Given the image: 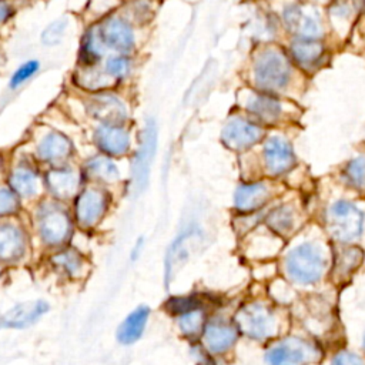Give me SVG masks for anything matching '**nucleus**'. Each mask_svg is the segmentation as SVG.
Returning a JSON list of instances; mask_svg holds the SVG:
<instances>
[{
  "mask_svg": "<svg viewBox=\"0 0 365 365\" xmlns=\"http://www.w3.org/2000/svg\"><path fill=\"white\" fill-rule=\"evenodd\" d=\"M33 224L38 241L50 251L68 245L74 230V220L66 204L50 197L36 204Z\"/></svg>",
  "mask_w": 365,
  "mask_h": 365,
  "instance_id": "1",
  "label": "nucleus"
},
{
  "mask_svg": "<svg viewBox=\"0 0 365 365\" xmlns=\"http://www.w3.org/2000/svg\"><path fill=\"white\" fill-rule=\"evenodd\" d=\"M111 202V195L104 185L88 182L83 185L73 200V220L83 231H91L106 217Z\"/></svg>",
  "mask_w": 365,
  "mask_h": 365,
  "instance_id": "2",
  "label": "nucleus"
},
{
  "mask_svg": "<svg viewBox=\"0 0 365 365\" xmlns=\"http://www.w3.org/2000/svg\"><path fill=\"white\" fill-rule=\"evenodd\" d=\"M327 259L322 248L314 242H304L294 247L284 259L287 275L298 284L317 282L325 269Z\"/></svg>",
  "mask_w": 365,
  "mask_h": 365,
  "instance_id": "3",
  "label": "nucleus"
},
{
  "mask_svg": "<svg viewBox=\"0 0 365 365\" xmlns=\"http://www.w3.org/2000/svg\"><path fill=\"white\" fill-rule=\"evenodd\" d=\"M327 228L336 241H354L362 234L364 212L351 201H335L327 212Z\"/></svg>",
  "mask_w": 365,
  "mask_h": 365,
  "instance_id": "4",
  "label": "nucleus"
},
{
  "mask_svg": "<svg viewBox=\"0 0 365 365\" xmlns=\"http://www.w3.org/2000/svg\"><path fill=\"white\" fill-rule=\"evenodd\" d=\"M235 324L242 334L252 339H267L277 332V319L272 311L261 302H250L240 308Z\"/></svg>",
  "mask_w": 365,
  "mask_h": 365,
  "instance_id": "5",
  "label": "nucleus"
},
{
  "mask_svg": "<svg viewBox=\"0 0 365 365\" xmlns=\"http://www.w3.org/2000/svg\"><path fill=\"white\" fill-rule=\"evenodd\" d=\"M83 182L81 170L73 168L68 164L48 167L43 174L44 192H47L50 198L64 204L74 200L81 190Z\"/></svg>",
  "mask_w": 365,
  "mask_h": 365,
  "instance_id": "6",
  "label": "nucleus"
},
{
  "mask_svg": "<svg viewBox=\"0 0 365 365\" xmlns=\"http://www.w3.org/2000/svg\"><path fill=\"white\" fill-rule=\"evenodd\" d=\"M319 358V349L299 336H289L271 346L267 352L269 365H309Z\"/></svg>",
  "mask_w": 365,
  "mask_h": 365,
  "instance_id": "7",
  "label": "nucleus"
},
{
  "mask_svg": "<svg viewBox=\"0 0 365 365\" xmlns=\"http://www.w3.org/2000/svg\"><path fill=\"white\" fill-rule=\"evenodd\" d=\"M30 238L23 224L0 218V264L20 262L29 251Z\"/></svg>",
  "mask_w": 365,
  "mask_h": 365,
  "instance_id": "8",
  "label": "nucleus"
},
{
  "mask_svg": "<svg viewBox=\"0 0 365 365\" xmlns=\"http://www.w3.org/2000/svg\"><path fill=\"white\" fill-rule=\"evenodd\" d=\"M255 80L268 91L282 88L289 80V66L287 58L277 51H267L257 60Z\"/></svg>",
  "mask_w": 365,
  "mask_h": 365,
  "instance_id": "9",
  "label": "nucleus"
},
{
  "mask_svg": "<svg viewBox=\"0 0 365 365\" xmlns=\"http://www.w3.org/2000/svg\"><path fill=\"white\" fill-rule=\"evenodd\" d=\"M48 264L58 275L70 281H80L87 278L91 269L86 255L73 245L53 250L48 254Z\"/></svg>",
  "mask_w": 365,
  "mask_h": 365,
  "instance_id": "10",
  "label": "nucleus"
},
{
  "mask_svg": "<svg viewBox=\"0 0 365 365\" xmlns=\"http://www.w3.org/2000/svg\"><path fill=\"white\" fill-rule=\"evenodd\" d=\"M155 141H157V133L153 121H148L143 134L140 147L135 151L133 165H131V181H133V190L134 192H140L145 188L148 182L150 168L155 153Z\"/></svg>",
  "mask_w": 365,
  "mask_h": 365,
  "instance_id": "11",
  "label": "nucleus"
},
{
  "mask_svg": "<svg viewBox=\"0 0 365 365\" xmlns=\"http://www.w3.org/2000/svg\"><path fill=\"white\" fill-rule=\"evenodd\" d=\"M50 309L44 299L17 302L0 315V329H24L34 325Z\"/></svg>",
  "mask_w": 365,
  "mask_h": 365,
  "instance_id": "12",
  "label": "nucleus"
},
{
  "mask_svg": "<svg viewBox=\"0 0 365 365\" xmlns=\"http://www.w3.org/2000/svg\"><path fill=\"white\" fill-rule=\"evenodd\" d=\"M73 154V144L67 135L60 131L46 133L36 145V157L48 167L67 164Z\"/></svg>",
  "mask_w": 365,
  "mask_h": 365,
  "instance_id": "13",
  "label": "nucleus"
},
{
  "mask_svg": "<svg viewBox=\"0 0 365 365\" xmlns=\"http://www.w3.org/2000/svg\"><path fill=\"white\" fill-rule=\"evenodd\" d=\"M97 33L104 47L113 48L118 53H128L134 47V34L131 26L121 17L111 16L101 21Z\"/></svg>",
  "mask_w": 365,
  "mask_h": 365,
  "instance_id": "14",
  "label": "nucleus"
},
{
  "mask_svg": "<svg viewBox=\"0 0 365 365\" xmlns=\"http://www.w3.org/2000/svg\"><path fill=\"white\" fill-rule=\"evenodd\" d=\"M93 141L108 157H121L130 150V135L123 124L101 123L93 133Z\"/></svg>",
  "mask_w": 365,
  "mask_h": 365,
  "instance_id": "15",
  "label": "nucleus"
},
{
  "mask_svg": "<svg viewBox=\"0 0 365 365\" xmlns=\"http://www.w3.org/2000/svg\"><path fill=\"white\" fill-rule=\"evenodd\" d=\"M7 182L21 200H33L41 190H44L43 177L38 174V170L29 163H19L13 165L9 173Z\"/></svg>",
  "mask_w": 365,
  "mask_h": 365,
  "instance_id": "16",
  "label": "nucleus"
},
{
  "mask_svg": "<svg viewBox=\"0 0 365 365\" xmlns=\"http://www.w3.org/2000/svg\"><path fill=\"white\" fill-rule=\"evenodd\" d=\"M262 137V130L259 125L244 120L234 118L222 130L221 138L227 147L231 150H247L254 145Z\"/></svg>",
  "mask_w": 365,
  "mask_h": 365,
  "instance_id": "17",
  "label": "nucleus"
},
{
  "mask_svg": "<svg viewBox=\"0 0 365 365\" xmlns=\"http://www.w3.org/2000/svg\"><path fill=\"white\" fill-rule=\"evenodd\" d=\"M90 114L104 124H123L127 118V110L123 101L110 94H94L88 101Z\"/></svg>",
  "mask_w": 365,
  "mask_h": 365,
  "instance_id": "18",
  "label": "nucleus"
},
{
  "mask_svg": "<svg viewBox=\"0 0 365 365\" xmlns=\"http://www.w3.org/2000/svg\"><path fill=\"white\" fill-rule=\"evenodd\" d=\"M265 168L271 175H279L291 170L295 157L289 143L281 137H271L264 145Z\"/></svg>",
  "mask_w": 365,
  "mask_h": 365,
  "instance_id": "19",
  "label": "nucleus"
},
{
  "mask_svg": "<svg viewBox=\"0 0 365 365\" xmlns=\"http://www.w3.org/2000/svg\"><path fill=\"white\" fill-rule=\"evenodd\" d=\"M80 170L83 180L93 184L107 185L115 184L120 180V171L115 163L104 154L90 157Z\"/></svg>",
  "mask_w": 365,
  "mask_h": 365,
  "instance_id": "20",
  "label": "nucleus"
},
{
  "mask_svg": "<svg viewBox=\"0 0 365 365\" xmlns=\"http://www.w3.org/2000/svg\"><path fill=\"white\" fill-rule=\"evenodd\" d=\"M198 240H200V230L195 227L187 228L184 232H181L174 240V242L171 244V247L168 248V252L165 255L167 282L171 279V275L175 271V268H178L188 259V255Z\"/></svg>",
  "mask_w": 365,
  "mask_h": 365,
  "instance_id": "21",
  "label": "nucleus"
},
{
  "mask_svg": "<svg viewBox=\"0 0 365 365\" xmlns=\"http://www.w3.org/2000/svg\"><path fill=\"white\" fill-rule=\"evenodd\" d=\"M285 21L291 31L301 38H315L321 31V21L315 10L302 6H292L285 11Z\"/></svg>",
  "mask_w": 365,
  "mask_h": 365,
  "instance_id": "22",
  "label": "nucleus"
},
{
  "mask_svg": "<svg viewBox=\"0 0 365 365\" xmlns=\"http://www.w3.org/2000/svg\"><path fill=\"white\" fill-rule=\"evenodd\" d=\"M237 339V328L225 321L214 319L204 327V342L214 354L230 349Z\"/></svg>",
  "mask_w": 365,
  "mask_h": 365,
  "instance_id": "23",
  "label": "nucleus"
},
{
  "mask_svg": "<svg viewBox=\"0 0 365 365\" xmlns=\"http://www.w3.org/2000/svg\"><path fill=\"white\" fill-rule=\"evenodd\" d=\"M269 197V190L264 182H244L237 187L234 205L241 212H254L259 210Z\"/></svg>",
  "mask_w": 365,
  "mask_h": 365,
  "instance_id": "24",
  "label": "nucleus"
},
{
  "mask_svg": "<svg viewBox=\"0 0 365 365\" xmlns=\"http://www.w3.org/2000/svg\"><path fill=\"white\" fill-rule=\"evenodd\" d=\"M150 317V308L145 305H140L135 309H133L118 325L115 336L117 341L123 345H131L137 342L147 325Z\"/></svg>",
  "mask_w": 365,
  "mask_h": 365,
  "instance_id": "25",
  "label": "nucleus"
},
{
  "mask_svg": "<svg viewBox=\"0 0 365 365\" xmlns=\"http://www.w3.org/2000/svg\"><path fill=\"white\" fill-rule=\"evenodd\" d=\"M291 53L299 66L314 68L324 57V47L315 38H299L292 44Z\"/></svg>",
  "mask_w": 365,
  "mask_h": 365,
  "instance_id": "26",
  "label": "nucleus"
},
{
  "mask_svg": "<svg viewBox=\"0 0 365 365\" xmlns=\"http://www.w3.org/2000/svg\"><path fill=\"white\" fill-rule=\"evenodd\" d=\"M103 48H104V44L97 33V27H91L83 36L80 50H78V57L84 66L93 67L101 58Z\"/></svg>",
  "mask_w": 365,
  "mask_h": 365,
  "instance_id": "27",
  "label": "nucleus"
},
{
  "mask_svg": "<svg viewBox=\"0 0 365 365\" xmlns=\"http://www.w3.org/2000/svg\"><path fill=\"white\" fill-rule=\"evenodd\" d=\"M362 261V251L356 247H345L338 251L335 258V277L346 278Z\"/></svg>",
  "mask_w": 365,
  "mask_h": 365,
  "instance_id": "28",
  "label": "nucleus"
},
{
  "mask_svg": "<svg viewBox=\"0 0 365 365\" xmlns=\"http://www.w3.org/2000/svg\"><path fill=\"white\" fill-rule=\"evenodd\" d=\"M295 224V212L288 204L278 205L267 215V225L277 234H287Z\"/></svg>",
  "mask_w": 365,
  "mask_h": 365,
  "instance_id": "29",
  "label": "nucleus"
},
{
  "mask_svg": "<svg viewBox=\"0 0 365 365\" xmlns=\"http://www.w3.org/2000/svg\"><path fill=\"white\" fill-rule=\"evenodd\" d=\"M250 108L258 118H261L264 121H272V120L278 118V115L281 113L279 103L269 96H259V97L254 98L250 103Z\"/></svg>",
  "mask_w": 365,
  "mask_h": 365,
  "instance_id": "30",
  "label": "nucleus"
},
{
  "mask_svg": "<svg viewBox=\"0 0 365 365\" xmlns=\"http://www.w3.org/2000/svg\"><path fill=\"white\" fill-rule=\"evenodd\" d=\"M178 324H180V329L182 331L184 335H187L190 338H194L205 327L204 325V311L200 309V308L190 309V311L180 315Z\"/></svg>",
  "mask_w": 365,
  "mask_h": 365,
  "instance_id": "31",
  "label": "nucleus"
},
{
  "mask_svg": "<svg viewBox=\"0 0 365 365\" xmlns=\"http://www.w3.org/2000/svg\"><path fill=\"white\" fill-rule=\"evenodd\" d=\"M21 211V198L7 185L0 187V218H11Z\"/></svg>",
  "mask_w": 365,
  "mask_h": 365,
  "instance_id": "32",
  "label": "nucleus"
},
{
  "mask_svg": "<svg viewBox=\"0 0 365 365\" xmlns=\"http://www.w3.org/2000/svg\"><path fill=\"white\" fill-rule=\"evenodd\" d=\"M345 177L352 187L365 190V157L351 160L345 167Z\"/></svg>",
  "mask_w": 365,
  "mask_h": 365,
  "instance_id": "33",
  "label": "nucleus"
},
{
  "mask_svg": "<svg viewBox=\"0 0 365 365\" xmlns=\"http://www.w3.org/2000/svg\"><path fill=\"white\" fill-rule=\"evenodd\" d=\"M68 23L66 19H60L56 21H51L43 31H41V43L53 47L56 44H58L64 36V31L67 29Z\"/></svg>",
  "mask_w": 365,
  "mask_h": 365,
  "instance_id": "34",
  "label": "nucleus"
},
{
  "mask_svg": "<svg viewBox=\"0 0 365 365\" xmlns=\"http://www.w3.org/2000/svg\"><path fill=\"white\" fill-rule=\"evenodd\" d=\"M38 67H40V64L37 60H29V61L23 63L21 66H19V68L10 77L9 87L13 90L20 87L23 83H26L31 76H34L37 73Z\"/></svg>",
  "mask_w": 365,
  "mask_h": 365,
  "instance_id": "35",
  "label": "nucleus"
},
{
  "mask_svg": "<svg viewBox=\"0 0 365 365\" xmlns=\"http://www.w3.org/2000/svg\"><path fill=\"white\" fill-rule=\"evenodd\" d=\"M106 71L113 78H123L130 71V60L125 56H113L106 63Z\"/></svg>",
  "mask_w": 365,
  "mask_h": 365,
  "instance_id": "36",
  "label": "nucleus"
},
{
  "mask_svg": "<svg viewBox=\"0 0 365 365\" xmlns=\"http://www.w3.org/2000/svg\"><path fill=\"white\" fill-rule=\"evenodd\" d=\"M167 309L171 312V314H177V315H181L190 309H194V308H198L200 304L197 299H194L192 297H177V298H171L167 301Z\"/></svg>",
  "mask_w": 365,
  "mask_h": 365,
  "instance_id": "37",
  "label": "nucleus"
},
{
  "mask_svg": "<svg viewBox=\"0 0 365 365\" xmlns=\"http://www.w3.org/2000/svg\"><path fill=\"white\" fill-rule=\"evenodd\" d=\"M331 365H365V362L359 355L354 352L341 351L334 356Z\"/></svg>",
  "mask_w": 365,
  "mask_h": 365,
  "instance_id": "38",
  "label": "nucleus"
},
{
  "mask_svg": "<svg viewBox=\"0 0 365 365\" xmlns=\"http://www.w3.org/2000/svg\"><path fill=\"white\" fill-rule=\"evenodd\" d=\"M11 13H13L11 6H10L7 1L0 0V24L6 23V21L10 19Z\"/></svg>",
  "mask_w": 365,
  "mask_h": 365,
  "instance_id": "39",
  "label": "nucleus"
},
{
  "mask_svg": "<svg viewBox=\"0 0 365 365\" xmlns=\"http://www.w3.org/2000/svg\"><path fill=\"white\" fill-rule=\"evenodd\" d=\"M141 248H143V238H140V240L135 242L134 248H133V252H131V258H133V259L138 258V254H140Z\"/></svg>",
  "mask_w": 365,
  "mask_h": 365,
  "instance_id": "40",
  "label": "nucleus"
},
{
  "mask_svg": "<svg viewBox=\"0 0 365 365\" xmlns=\"http://www.w3.org/2000/svg\"><path fill=\"white\" fill-rule=\"evenodd\" d=\"M1 269H3V265L0 264V277H1Z\"/></svg>",
  "mask_w": 365,
  "mask_h": 365,
  "instance_id": "41",
  "label": "nucleus"
},
{
  "mask_svg": "<svg viewBox=\"0 0 365 365\" xmlns=\"http://www.w3.org/2000/svg\"><path fill=\"white\" fill-rule=\"evenodd\" d=\"M364 346H365V336H364Z\"/></svg>",
  "mask_w": 365,
  "mask_h": 365,
  "instance_id": "42",
  "label": "nucleus"
},
{
  "mask_svg": "<svg viewBox=\"0 0 365 365\" xmlns=\"http://www.w3.org/2000/svg\"><path fill=\"white\" fill-rule=\"evenodd\" d=\"M362 1H364V4H365V0H362Z\"/></svg>",
  "mask_w": 365,
  "mask_h": 365,
  "instance_id": "43",
  "label": "nucleus"
}]
</instances>
